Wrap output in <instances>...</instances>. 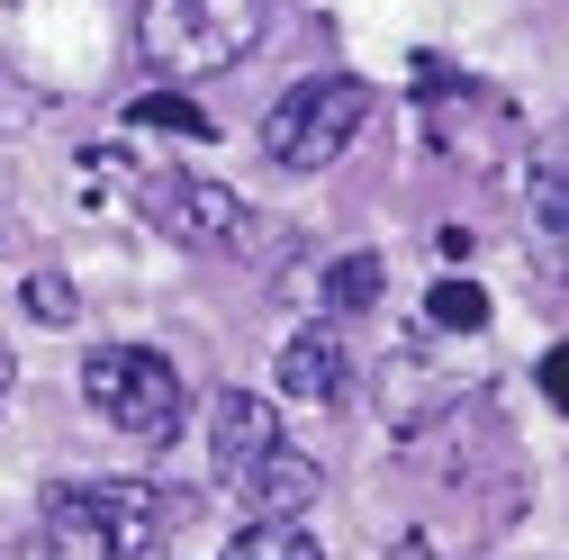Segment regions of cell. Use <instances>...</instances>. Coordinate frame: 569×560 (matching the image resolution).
I'll list each match as a JSON object with an SVG mask.
<instances>
[{"label": "cell", "instance_id": "obj_1", "mask_svg": "<svg viewBox=\"0 0 569 560\" xmlns=\"http://www.w3.org/2000/svg\"><path fill=\"white\" fill-rule=\"evenodd\" d=\"M46 560H146L163 542V488L154 479H54L37 507Z\"/></svg>", "mask_w": 569, "mask_h": 560}, {"label": "cell", "instance_id": "obj_2", "mask_svg": "<svg viewBox=\"0 0 569 560\" xmlns=\"http://www.w3.org/2000/svg\"><path fill=\"white\" fill-rule=\"evenodd\" d=\"M371 109H380V91L362 73H308V82H290L262 109V154L280 172H326V163H343L362 146Z\"/></svg>", "mask_w": 569, "mask_h": 560}, {"label": "cell", "instance_id": "obj_3", "mask_svg": "<svg viewBox=\"0 0 569 560\" xmlns=\"http://www.w3.org/2000/svg\"><path fill=\"white\" fill-rule=\"evenodd\" d=\"M82 398L127 443H172L190 426V380H181L172 353H154V343H91L82 353Z\"/></svg>", "mask_w": 569, "mask_h": 560}, {"label": "cell", "instance_id": "obj_4", "mask_svg": "<svg viewBox=\"0 0 569 560\" xmlns=\"http://www.w3.org/2000/svg\"><path fill=\"white\" fill-rule=\"evenodd\" d=\"M136 54L154 73H227L253 54V0H146Z\"/></svg>", "mask_w": 569, "mask_h": 560}, {"label": "cell", "instance_id": "obj_5", "mask_svg": "<svg viewBox=\"0 0 569 560\" xmlns=\"http://www.w3.org/2000/svg\"><path fill=\"white\" fill-rule=\"evenodd\" d=\"M146 218L190 253H227L244 236V199L227 181H208V172H154L146 181Z\"/></svg>", "mask_w": 569, "mask_h": 560}, {"label": "cell", "instance_id": "obj_6", "mask_svg": "<svg viewBox=\"0 0 569 560\" xmlns=\"http://www.w3.org/2000/svg\"><path fill=\"white\" fill-rule=\"evenodd\" d=\"M271 452H280V407H271V398H253L244 380L208 398V461H218V479H227V488H236V479H253Z\"/></svg>", "mask_w": 569, "mask_h": 560}, {"label": "cell", "instance_id": "obj_7", "mask_svg": "<svg viewBox=\"0 0 569 560\" xmlns=\"http://www.w3.org/2000/svg\"><path fill=\"white\" fill-rule=\"evenodd\" d=\"M352 389V353H343V334L335 326H299L290 343H280V398H299V407H335Z\"/></svg>", "mask_w": 569, "mask_h": 560}, {"label": "cell", "instance_id": "obj_8", "mask_svg": "<svg viewBox=\"0 0 569 560\" xmlns=\"http://www.w3.org/2000/svg\"><path fill=\"white\" fill-rule=\"evenodd\" d=\"M317 488H326V470H317L308 452L280 443L253 479H236V498H244V516H308V507H317Z\"/></svg>", "mask_w": 569, "mask_h": 560}, {"label": "cell", "instance_id": "obj_9", "mask_svg": "<svg viewBox=\"0 0 569 560\" xmlns=\"http://www.w3.org/2000/svg\"><path fill=\"white\" fill-rule=\"evenodd\" d=\"M389 299V253H335L317 271V308L326 317H371Z\"/></svg>", "mask_w": 569, "mask_h": 560}, {"label": "cell", "instance_id": "obj_10", "mask_svg": "<svg viewBox=\"0 0 569 560\" xmlns=\"http://www.w3.org/2000/svg\"><path fill=\"white\" fill-rule=\"evenodd\" d=\"M525 208H533V227L569 236V118L533 146V181H525Z\"/></svg>", "mask_w": 569, "mask_h": 560}, {"label": "cell", "instance_id": "obj_11", "mask_svg": "<svg viewBox=\"0 0 569 560\" xmlns=\"http://www.w3.org/2000/svg\"><path fill=\"white\" fill-rule=\"evenodd\" d=\"M227 560H326L308 516H244V533L227 542Z\"/></svg>", "mask_w": 569, "mask_h": 560}, {"label": "cell", "instance_id": "obj_12", "mask_svg": "<svg viewBox=\"0 0 569 560\" xmlns=\"http://www.w3.org/2000/svg\"><path fill=\"white\" fill-rule=\"evenodd\" d=\"M425 326L435 334H479L488 326V290L479 280H435V290H425Z\"/></svg>", "mask_w": 569, "mask_h": 560}, {"label": "cell", "instance_id": "obj_13", "mask_svg": "<svg viewBox=\"0 0 569 560\" xmlns=\"http://www.w3.org/2000/svg\"><path fill=\"white\" fill-rule=\"evenodd\" d=\"M19 308H28L37 326H82V290H73V280H63V271H28Z\"/></svg>", "mask_w": 569, "mask_h": 560}, {"label": "cell", "instance_id": "obj_14", "mask_svg": "<svg viewBox=\"0 0 569 560\" xmlns=\"http://www.w3.org/2000/svg\"><path fill=\"white\" fill-rule=\"evenodd\" d=\"M127 118H136V127H181V136H208V118H199L181 91H146V100H136Z\"/></svg>", "mask_w": 569, "mask_h": 560}, {"label": "cell", "instance_id": "obj_15", "mask_svg": "<svg viewBox=\"0 0 569 560\" xmlns=\"http://www.w3.org/2000/svg\"><path fill=\"white\" fill-rule=\"evenodd\" d=\"M542 398H551V407L569 416V334H560L551 353H542Z\"/></svg>", "mask_w": 569, "mask_h": 560}, {"label": "cell", "instance_id": "obj_16", "mask_svg": "<svg viewBox=\"0 0 569 560\" xmlns=\"http://www.w3.org/2000/svg\"><path fill=\"white\" fill-rule=\"evenodd\" d=\"M389 560H435V542H398V551H389Z\"/></svg>", "mask_w": 569, "mask_h": 560}, {"label": "cell", "instance_id": "obj_17", "mask_svg": "<svg viewBox=\"0 0 569 560\" xmlns=\"http://www.w3.org/2000/svg\"><path fill=\"white\" fill-rule=\"evenodd\" d=\"M10 380H19V362H10V343H0V398H10Z\"/></svg>", "mask_w": 569, "mask_h": 560}]
</instances>
